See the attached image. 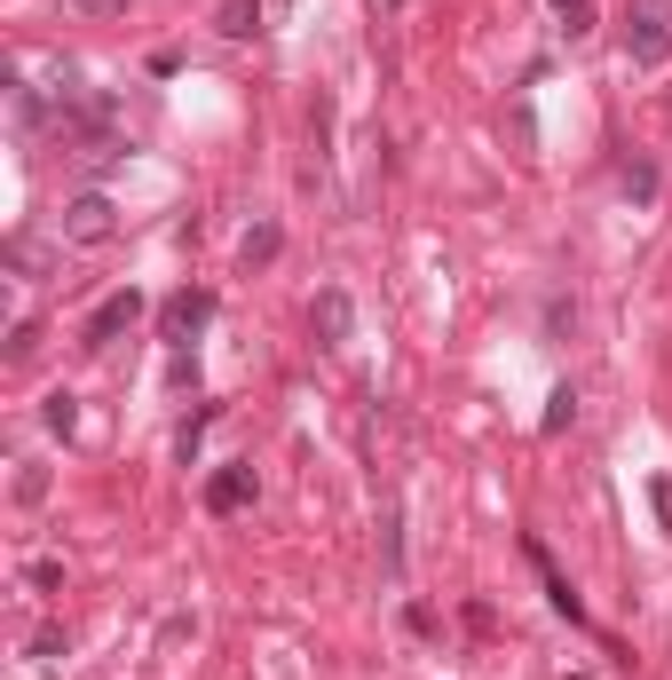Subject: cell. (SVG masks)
Masks as SVG:
<instances>
[{"label":"cell","mask_w":672,"mask_h":680,"mask_svg":"<svg viewBox=\"0 0 672 680\" xmlns=\"http://www.w3.org/2000/svg\"><path fill=\"white\" fill-rule=\"evenodd\" d=\"M56 230H64V245H111V230H119L111 191H71L64 214H56Z\"/></svg>","instance_id":"6da1fadb"},{"label":"cell","mask_w":672,"mask_h":680,"mask_svg":"<svg viewBox=\"0 0 672 680\" xmlns=\"http://www.w3.org/2000/svg\"><path fill=\"white\" fill-rule=\"evenodd\" d=\"M625 48H633V64H664L672 56V9L664 0H633V25H625Z\"/></svg>","instance_id":"7a4b0ae2"},{"label":"cell","mask_w":672,"mask_h":680,"mask_svg":"<svg viewBox=\"0 0 672 680\" xmlns=\"http://www.w3.org/2000/svg\"><path fill=\"white\" fill-rule=\"evenodd\" d=\"M523 562H530V570H538V585H546V610H554V618H569V625H585V602H577V585H569V577L554 570V554H546L538 538H523Z\"/></svg>","instance_id":"3957f363"},{"label":"cell","mask_w":672,"mask_h":680,"mask_svg":"<svg viewBox=\"0 0 672 680\" xmlns=\"http://www.w3.org/2000/svg\"><path fill=\"white\" fill-rule=\"evenodd\" d=\"M245 506H254V467H245V459L214 467L206 475V515H245Z\"/></svg>","instance_id":"277c9868"},{"label":"cell","mask_w":672,"mask_h":680,"mask_svg":"<svg viewBox=\"0 0 672 680\" xmlns=\"http://www.w3.org/2000/svg\"><path fill=\"white\" fill-rule=\"evenodd\" d=\"M135 317H143V293L127 285V293H111V301H104V309L88 317V332H79V340H88V349H111V340H119V332H127Z\"/></svg>","instance_id":"5b68a950"},{"label":"cell","mask_w":672,"mask_h":680,"mask_svg":"<svg viewBox=\"0 0 672 680\" xmlns=\"http://www.w3.org/2000/svg\"><path fill=\"white\" fill-rule=\"evenodd\" d=\"M309 317H316V340H324V349H341V340L357 332V301H349V285H324Z\"/></svg>","instance_id":"8992f818"},{"label":"cell","mask_w":672,"mask_h":680,"mask_svg":"<svg viewBox=\"0 0 672 680\" xmlns=\"http://www.w3.org/2000/svg\"><path fill=\"white\" fill-rule=\"evenodd\" d=\"M206 317H214V293H175L166 301V340H191Z\"/></svg>","instance_id":"52a82bcc"},{"label":"cell","mask_w":672,"mask_h":680,"mask_svg":"<svg viewBox=\"0 0 672 680\" xmlns=\"http://www.w3.org/2000/svg\"><path fill=\"white\" fill-rule=\"evenodd\" d=\"M214 32H222V40H254V32H262V0H222V9H214Z\"/></svg>","instance_id":"ba28073f"},{"label":"cell","mask_w":672,"mask_h":680,"mask_svg":"<svg viewBox=\"0 0 672 680\" xmlns=\"http://www.w3.org/2000/svg\"><path fill=\"white\" fill-rule=\"evenodd\" d=\"M40 419H48L56 436H71V428H79V396H71V388H48V396H40Z\"/></svg>","instance_id":"9c48e42d"},{"label":"cell","mask_w":672,"mask_h":680,"mask_svg":"<svg viewBox=\"0 0 672 680\" xmlns=\"http://www.w3.org/2000/svg\"><path fill=\"white\" fill-rule=\"evenodd\" d=\"M569 419H577V396H569V388H554V396H546V436H562Z\"/></svg>","instance_id":"30bf717a"},{"label":"cell","mask_w":672,"mask_h":680,"mask_svg":"<svg viewBox=\"0 0 672 680\" xmlns=\"http://www.w3.org/2000/svg\"><path fill=\"white\" fill-rule=\"evenodd\" d=\"M270 253H277V222H262L254 237H245V270H254V262H270Z\"/></svg>","instance_id":"8fae6325"},{"label":"cell","mask_w":672,"mask_h":680,"mask_svg":"<svg viewBox=\"0 0 672 680\" xmlns=\"http://www.w3.org/2000/svg\"><path fill=\"white\" fill-rule=\"evenodd\" d=\"M554 17H562L569 32H585V25H594V0H554Z\"/></svg>","instance_id":"7c38bea8"},{"label":"cell","mask_w":672,"mask_h":680,"mask_svg":"<svg viewBox=\"0 0 672 680\" xmlns=\"http://www.w3.org/2000/svg\"><path fill=\"white\" fill-rule=\"evenodd\" d=\"M17 498H48V467H32V459H25V475H17Z\"/></svg>","instance_id":"4fadbf2b"},{"label":"cell","mask_w":672,"mask_h":680,"mask_svg":"<svg viewBox=\"0 0 672 680\" xmlns=\"http://www.w3.org/2000/svg\"><path fill=\"white\" fill-rule=\"evenodd\" d=\"M649 506H656V523H664V531H672V483H664V475H656V483H649Z\"/></svg>","instance_id":"5bb4252c"},{"label":"cell","mask_w":672,"mask_h":680,"mask_svg":"<svg viewBox=\"0 0 672 680\" xmlns=\"http://www.w3.org/2000/svg\"><path fill=\"white\" fill-rule=\"evenodd\" d=\"M79 9H88V17H119V9H127V0H79Z\"/></svg>","instance_id":"9a60e30c"}]
</instances>
